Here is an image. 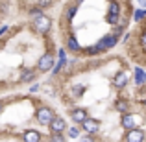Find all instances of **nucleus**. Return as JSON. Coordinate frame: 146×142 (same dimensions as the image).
<instances>
[{
	"label": "nucleus",
	"mask_w": 146,
	"mask_h": 142,
	"mask_svg": "<svg viewBox=\"0 0 146 142\" xmlns=\"http://www.w3.org/2000/svg\"><path fill=\"white\" fill-rule=\"evenodd\" d=\"M30 26H32V30L35 33H39V35H48V32L52 30V18L43 13V15H39V17L32 18Z\"/></svg>",
	"instance_id": "obj_1"
},
{
	"label": "nucleus",
	"mask_w": 146,
	"mask_h": 142,
	"mask_svg": "<svg viewBox=\"0 0 146 142\" xmlns=\"http://www.w3.org/2000/svg\"><path fill=\"white\" fill-rule=\"evenodd\" d=\"M54 63H56V59H54V53L52 52H44L43 55L37 59V72H50L54 67Z\"/></svg>",
	"instance_id": "obj_2"
},
{
	"label": "nucleus",
	"mask_w": 146,
	"mask_h": 142,
	"mask_svg": "<svg viewBox=\"0 0 146 142\" xmlns=\"http://www.w3.org/2000/svg\"><path fill=\"white\" fill-rule=\"evenodd\" d=\"M54 116H56V113H54L50 107H46V105L37 107V111H35V118H37V122H39L41 125H48Z\"/></svg>",
	"instance_id": "obj_3"
},
{
	"label": "nucleus",
	"mask_w": 146,
	"mask_h": 142,
	"mask_svg": "<svg viewBox=\"0 0 146 142\" xmlns=\"http://www.w3.org/2000/svg\"><path fill=\"white\" fill-rule=\"evenodd\" d=\"M67 65H68V57H67V50L65 48H59L57 50V61L54 63V67H52V76H57V74H61V70L63 68H67Z\"/></svg>",
	"instance_id": "obj_4"
},
{
	"label": "nucleus",
	"mask_w": 146,
	"mask_h": 142,
	"mask_svg": "<svg viewBox=\"0 0 146 142\" xmlns=\"http://www.w3.org/2000/svg\"><path fill=\"white\" fill-rule=\"evenodd\" d=\"M80 125H82V129H83L85 135H96V133L100 131V125H102V124H100L98 118H91L89 116L87 120H83Z\"/></svg>",
	"instance_id": "obj_5"
},
{
	"label": "nucleus",
	"mask_w": 146,
	"mask_h": 142,
	"mask_svg": "<svg viewBox=\"0 0 146 142\" xmlns=\"http://www.w3.org/2000/svg\"><path fill=\"white\" fill-rule=\"evenodd\" d=\"M118 41H120V37H118V35H115V33H107V35H104L96 44L104 50V52H107V50H111V48L117 46Z\"/></svg>",
	"instance_id": "obj_6"
},
{
	"label": "nucleus",
	"mask_w": 146,
	"mask_h": 142,
	"mask_svg": "<svg viewBox=\"0 0 146 142\" xmlns=\"http://www.w3.org/2000/svg\"><path fill=\"white\" fill-rule=\"evenodd\" d=\"M48 129H50V133H61V135H63V133L67 131V122H65L63 116L56 114V116L52 118V122L48 124Z\"/></svg>",
	"instance_id": "obj_7"
},
{
	"label": "nucleus",
	"mask_w": 146,
	"mask_h": 142,
	"mask_svg": "<svg viewBox=\"0 0 146 142\" xmlns=\"http://www.w3.org/2000/svg\"><path fill=\"white\" fill-rule=\"evenodd\" d=\"M144 140H146V133L141 127L129 129V131H126V135H124V142H144Z\"/></svg>",
	"instance_id": "obj_8"
},
{
	"label": "nucleus",
	"mask_w": 146,
	"mask_h": 142,
	"mask_svg": "<svg viewBox=\"0 0 146 142\" xmlns=\"http://www.w3.org/2000/svg\"><path fill=\"white\" fill-rule=\"evenodd\" d=\"M137 122H139V118H137V114H133V113H126V114H122V116H120V125L126 129V131L135 129L137 125H139Z\"/></svg>",
	"instance_id": "obj_9"
},
{
	"label": "nucleus",
	"mask_w": 146,
	"mask_h": 142,
	"mask_svg": "<svg viewBox=\"0 0 146 142\" xmlns=\"http://www.w3.org/2000/svg\"><path fill=\"white\" fill-rule=\"evenodd\" d=\"M128 83H129V76H128V72H126V70H120V72H117V74H115V78H113V87H115L117 90L126 89V87H128Z\"/></svg>",
	"instance_id": "obj_10"
},
{
	"label": "nucleus",
	"mask_w": 146,
	"mask_h": 142,
	"mask_svg": "<svg viewBox=\"0 0 146 142\" xmlns=\"http://www.w3.org/2000/svg\"><path fill=\"white\" fill-rule=\"evenodd\" d=\"M68 114H70V118L76 124H82L83 120L89 118V109H85V107H74V109L68 111Z\"/></svg>",
	"instance_id": "obj_11"
},
{
	"label": "nucleus",
	"mask_w": 146,
	"mask_h": 142,
	"mask_svg": "<svg viewBox=\"0 0 146 142\" xmlns=\"http://www.w3.org/2000/svg\"><path fill=\"white\" fill-rule=\"evenodd\" d=\"M113 109H115V111H118L120 114L131 113V103H129V100H128V98H122V96H118V98L113 102Z\"/></svg>",
	"instance_id": "obj_12"
},
{
	"label": "nucleus",
	"mask_w": 146,
	"mask_h": 142,
	"mask_svg": "<svg viewBox=\"0 0 146 142\" xmlns=\"http://www.w3.org/2000/svg\"><path fill=\"white\" fill-rule=\"evenodd\" d=\"M65 50L70 53H82V46H80L78 43V37L76 35H67V39H65Z\"/></svg>",
	"instance_id": "obj_13"
},
{
	"label": "nucleus",
	"mask_w": 146,
	"mask_h": 142,
	"mask_svg": "<svg viewBox=\"0 0 146 142\" xmlns=\"http://www.w3.org/2000/svg\"><path fill=\"white\" fill-rule=\"evenodd\" d=\"M133 81H135L137 87H146V72H144V68H141V67L133 68Z\"/></svg>",
	"instance_id": "obj_14"
},
{
	"label": "nucleus",
	"mask_w": 146,
	"mask_h": 142,
	"mask_svg": "<svg viewBox=\"0 0 146 142\" xmlns=\"http://www.w3.org/2000/svg\"><path fill=\"white\" fill-rule=\"evenodd\" d=\"M22 140L24 142H41L43 140V135H41L37 129H26L22 133Z\"/></svg>",
	"instance_id": "obj_15"
},
{
	"label": "nucleus",
	"mask_w": 146,
	"mask_h": 142,
	"mask_svg": "<svg viewBox=\"0 0 146 142\" xmlns=\"http://www.w3.org/2000/svg\"><path fill=\"white\" fill-rule=\"evenodd\" d=\"M35 78H37V70H32V68H21V78H19L21 83L35 81Z\"/></svg>",
	"instance_id": "obj_16"
},
{
	"label": "nucleus",
	"mask_w": 146,
	"mask_h": 142,
	"mask_svg": "<svg viewBox=\"0 0 146 142\" xmlns=\"http://www.w3.org/2000/svg\"><path fill=\"white\" fill-rule=\"evenodd\" d=\"M85 90H87V87L83 83H72L70 85V96L72 98H82L85 94Z\"/></svg>",
	"instance_id": "obj_17"
},
{
	"label": "nucleus",
	"mask_w": 146,
	"mask_h": 142,
	"mask_svg": "<svg viewBox=\"0 0 146 142\" xmlns=\"http://www.w3.org/2000/svg\"><path fill=\"white\" fill-rule=\"evenodd\" d=\"M82 53H85L87 57H96V55H102L104 53V50L98 46V44H93V46H87L85 50H83Z\"/></svg>",
	"instance_id": "obj_18"
},
{
	"label": "nucleus",
	"mask_w": 146,
	"mask_h": 142,
	"mask_svg": "<svg viewBox=\"0 0 146 142\" xmlns=\"http://www.w3.org/2000/svg\"><path fill=\"white\" fill-rule=\"evenodd\" d=\"M76 13H78V6H76V4H68V6L65 7V13H63L65 20H72V18L76 17Z\"/></svg>",
	"instance_id": "obj_19"
},
{
	"label": "nucleus",
	"mask_w": 146,
	"mask_h": 142,
	"mask_svg": "<svg viewBox=\"0 0 146 142\" xmlns=\"http://www.w3.org/2000/svg\"><path fill=\"white\" fill-rule=\"evenodd\" d=\"M107 13L109 15H117V17H120V13H122V7H120V2H109V9H107Z\"/></svg>",
	"instance_id": "obj_20"
},
{
	"label": "nucleus",
	"mask_w": 146,
	"mask_h": 142,
	"mask_svg": "<svg viewBox=\"0 0 146 142\" xmlns=\"http://www.w3.org/2000/svg\"><path fill=\"white\" fill-rule=\"evenodd\" d=\"M146 18V9L144 7H139V9L133 11V22H143Z\"/></svg>",
	"instance_id": "obj_21"
},
{
	"label": "nucleus",
	"mask_w": 146,
	"mask_h": 142,
	"mask_svg": "<svg viewBox=\"0 0 146 142\" xmlns=\"http://www.w3.org/2000/svg\"><path fill=\"white\" fill-rule=\"evenodd\" d=\"M43 13H44V9H41L39 6H32V7H30V9H28V15H30V17H32V18L39 17V15H43Z\"/></svg>",
	"instance_id": "obj_22"
},
{
	"label": "nucleus",
	"mask_w": 146,
	"mask_h": 142,
	"mask_svg": "<svg viewBox=\"0 0 146 142\" xmlns=\"http://www.w3.org/2000/svg\"><path fill=\"white\" fill-rule=\"evenodd\" d=\"M118 18H120V17H117V15H109V13L106 15V22L109 26H117L118 24Z\"/></svg>",
	"instance_id": "obj_23"
},
{
	"label": "nucleus",
	"mask_w": 146,
	"mask_h": 142,
	"mask_svg": "<svg viewBox=\"0 0 146 142\" xmlns=\"http://www.w3.org/2000/svg\"><path fill=\"white\" fill-rule=\"evenodd\" d=\"M54 4V0H35V6H39L41 9H46Z\"/></svg>",
	"instance_id": "obj_24"
},
{
	"label": "nucleus",
	"mask_w": 146,
	"mask_h": 142,
	"mask_svg": "<svg viewBox=\"0 0 146 142\" xmlns=\"http://www.w3.org/2000/svg\"><path fill=\"white\" fill-rule=\"evenodd\" d=\"M50 142H67V139H65L61 133H52V135H50Z\"/></svg>",
	"instance_id": "obj_25"
},
{
	"label": "nucleus",
	"mask_w": 146,
	"mask_h": 142,
	"mask_svg": "<svg viewBox=\"0 0 146 142\" xmlns=\"http://www.w3.org/2000/svg\"><path fill=\"white\" fill-rule=\"evenodd\" d=\"M67 135L70 137V139H78L80 137V129L78 127H67Z\"/></svg>",
	"instance_id": "obj_26"
},
{
	"label": "nucleus",
	"mask_w": 146,
	"mask_h": 142,
	"mask_svg": "<svg viewBox=\"0 0 146 142\" xmlns=\"http://www.w3.org/2000/svg\"><path fill=\"white\" fill-rule=\"evenodd\" d=\"M139 43H141V46H146V26L141 28V32H139Z\"/></svg>",
	"instance_id": "obj_27"
},
{
	"label": "nucleus",
	"mask_w": 146,
	"mask_h": 142,
	"mask_svg": "<svg viewBox=\"0 0 146 142\" xmlns=\"http://www.w3.org/2000/svg\"><path fill=\"white\" fill-rule=\"evenodd\" d=\"M80 142H94V139H93V135H83V137H80Z\"/></svg>",
	"instance_id": "obj_28"
},
{
	"label": "nucleus",
	"mask_w": 146,
	"mask_h": 142,
	"mask_svg": "<svg viewBox=\"0 0 146 142\" xmlns=\"http://www.w3.org/2000/svg\"><path fill=\"white\" fill-rule=\"evenodd\" d=\"M37 90H41V85H39V83H35V85L30 87V92H37Z\"/></svg>",
	"instance_id": "obj_29"
},
{
	"label": "nucleus",
	"mask_w": 146,
	"mask_h": 142,
	"mask_svg": "<svg viewBox=\"0 0 146 142\" xmlns=\"http://www.w3.org/2000/svg\"><path fill=\"white\" fill-rule=\"evenodd\" d=\"M7 30H9V26H2V28H0V39H2V35L7 32Z\"/></svg>",
	"instance_id": "obj_30"
},
{
	"label": "nucleus",
	"mask_w": 146,
	"mask_h": 142,
	"mask_svg": "<svg viewBox=\"0 0 146 142\" xmlns=\"http://www.w3.org/2000/svg\"><path fill=\"white\" fill-rule=\"evenodd\" d=\"M83 2H85V0H74V4H76V6H80V4H83Z\"/></svg>",
	"instance_id": "obj_31"
},
{
	"label": "nucleus",
	"mask_w": 146,
	"mask_h": 142,
	"mask_svg": "<svg viewBox=\"0 0 146 142\" xmlns=\"http://www.w3.org/2000/svg\"><path fill=\"white\" fill-rule=\"evenodd\" d=\"M139 2H141V6H143L144 9H146V0H139Z\"/></svg>",
	"instance_id": "obj_32"
},
{
	"label": "nucleus",
	"mask_w": 146,
	"mask_h": 142,
	"mask_svg": "<svg viewBox=\"0 0 146 142\" xmlns=\"http://www.w3.org/2000/svg\"><path fill=\"white\" fill-rule=\"evenodd\" d=\"M2 111H4V102L0 100V113H2Z\"/></svg>",
	"instance_id": "obj_33"
},
{
	"label": "nucleus",
	"mask_w": 146,
	"mask_h": 142,
	"mask_svg": "<svg viewBox=\"0 0 146 142\" xmlns=\"http://www.w3.org/2000/svg\"><path fill=\"white\" fill-rule=\"evenodd\" d=\"M143 52H144V53H146V46H143Z\"/></svg>",
	"instance_id": "obj_34"
},
{
	"label": "nucleus",
	"mask_w": 146,
	"mask_h": 142,
	"mask_svg": "<svg viewBox=\"0 0 146 142\" xmlns=\"http://www.w3.org/2000/svg\"><path fill=\"white\" fill-rule=\"evenodd\" d=\"M107 2H115V0H107Z\"/></svg>",
	"instance_id": "obj_35"
}]
</instances>
